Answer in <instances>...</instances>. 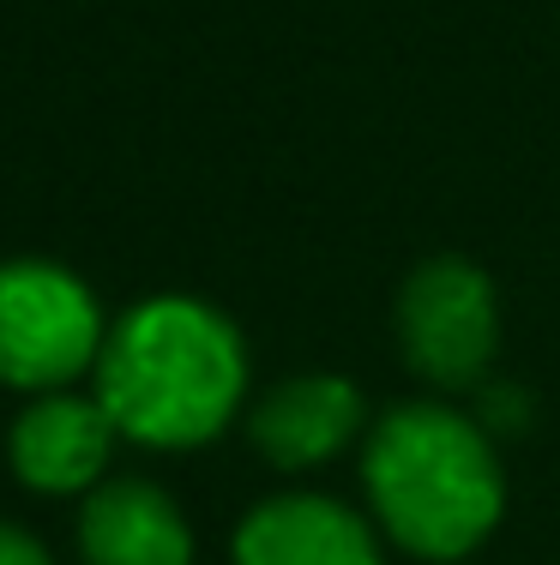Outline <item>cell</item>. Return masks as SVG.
Masks as SVG:
<instances>
[{
  "mask_svg": "<svg viewBox=\"0 0 560 565\" xmlns=\"http://www.w3.org/2000/svg\"><path fill=\"white\" fill-rule=\"evenodd\" d=\"M91 392L139 451H199L235 427L253 392L247 338L199 295H145L109 319Z\"/></svg>",
  "mask_w": 560,
  "mask_h": 565,
  "instance_id": "obj_1",
  "label": "cell"
},
{
  "mask_svg": "<svg viewBox=\"0 0 560 565\" xmlns=\"http://www.w3.org/2000/svg\"><path fill=\"white\" fill-rule=\"evenodd\" d=\"M368 518L410 559H471L506 518L500 439L452 397L392 403L362 439Z\"/></svg>",
  "mask_w": 560,
  "mask_h": 565,
  "instance_id": "obj_2",
  "label": "cell"
},
{
  "mask_svg": "<svg viewBox=\"0 0 560 565\" xmlns=\"http://www.w3.org/2000/svg\"><path fill=\"white\" fill-rule=\"evenodd\" d=\"M392 338L404 367L434 397H471L500 355V289L464 253L410 265L392 301Z\"/></svg>",
  "mask_w": 560,
  "mask_h": 565,
  "instance_id": "obj_3",
  "label": "cell"
},
{
  "mask_svg": "<svg viewBox=\"0 0 560 565\" xmlns=\"http://www.w3.org/2000/svg\"><path fill=\"white\" fill-rule=\"evenodd\" d=\"M109 313L61 259H0V385L19 397L78 385L103 355Z\"/></svg>",
  "mask_w": 560,
  "mask_h": 565,
  "instance_id": "obj_4",
  "label": "cell"
},
{
  "mask_svg": "<svg viewBox=\"0 0 560 565\" xmlns=\"http://www.w3.org/2000/svg\"><path fill=\"white\" fill-rule=\"evenodd\" d=\"M242 434L253 457L272 463L277 476H308V469H326L331 457H344L356 439H368V397L350 373L331 367L284 373L260 397H247Z\"/></svg>",
  "mask_w": 560,
  "mask_h": 565,
  "instance_id": "obj_5",
  "label": "cell"
},
{
  "mask_svg": "<svg viewBox=\"0 0 560 565\" xmlns=\"http://www.w3.org/2000/svg\"><path fill=\"white\" fill-rule=\"evenodd\" d=\"M115 434L109 409L97 403V392H36L24 397V409L7 427V469L24 493H43V500H85L97 481H109L115 463Z\"/></svg>",
  "mask_w": 560,
  "mask_h": 565,
  "instance_id": "obj_6",
  "label": "cell"
},
{
  "mask_svg": "<svg viewBox=\"0 0 560 565\" xmlns=\"http://www.w3.org/2000/svg\"><path fill=\"white\" fill-rule=\"evenodd\" d=\"M230 565H385V554L368 511L319 488H284L247 505Z\"/></svg>",
  "mask_w": 560,
  "mask_h": 565,
  "instance_id": "obj_7",
  "label": "cell"
},
{
  "mask_svg": "<svg viewBox=\"0 0 560 565\" xmlns=\"http://www.w3.org/2000/svg\"><path fill=\"white\" fill-rule=\"evenodd\" d=\"M78 565H199L181 500L151 476H109L78 500Z\"/></svg>",
  "mask_w": 560,
  "mask_h": 565,
  "instance_id": "obj_8",
  "label": "cell"
},
{
  "mask_svg": "<svg viewBox=\"0 0 560 565\" xmlns=\"http://www.w3.org/2000/svg\"><path fill=\"white\" fill-rule=\"evenodd\" d=\"M471 415L488 427L495 439H506V434H525L530 427V392L525 385H506V380H483L471 392Z\"/></svg>",
  "mask_w": 560,
  "mask_h": 565,
  "instance_id": "obj_9",
  "label": "cell"
},
{
  "mask_svg": "<svg viewBox=\"0 0 560 565\" xmlns=\"http://www.w3.org/2000/svg\"><path fill=\"white\" fill-rule=\"evenodd\" d=\"M0 565H55V559H49V547L36 542L24 523L0 518Z\"/></svg>",
  "mask_w": 560,
  "mask_h": 565,
  "instance_id": "obj_10",
  "label": "cell"
},
{
  "mask_svg": "<svg viewBox=\"0 0 560 565\" xmlns=\"http://www.w3.org/2000/svg\"><path fill=\"white\" fill-rule=\"evenodd\" d=\"M440 565H471V559H440Z\"/></svg>",
  "mask_w": 560,
  "mask_h": 565,
  "instance_id": "obj_11",
  "label": "cell"
}]
</instances>
